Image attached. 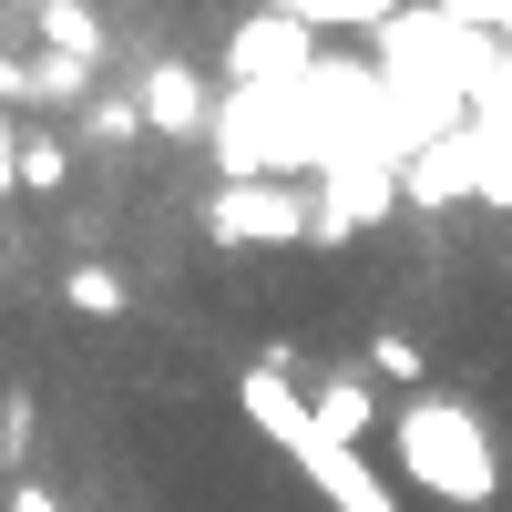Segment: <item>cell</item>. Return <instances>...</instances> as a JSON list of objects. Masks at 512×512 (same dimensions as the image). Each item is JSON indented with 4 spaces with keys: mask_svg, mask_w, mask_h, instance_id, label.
<instances>
[{
    "mask_svg": "<svg viewBox=\"0 0 512 512\" xmlns=\"http://www.w3.org/2000/svg\"><path fill=\"white\" fill-rule=\"evenodd\" d=\"M82 134H93V144H134L144 134V103L134 93H93V103H82Z\"/></svg>",
    "mask_w": 512,
    "mask_h": 512,
    "instance_id": "12",
    "label": "cell"
},
{
    "mask_svg": "<svg viewBox=\"0 0 512 512\" xmlns=\"http://www.w3.org/2000/svg\"><path fill=\"white\" fill-rule=\"evenodd\" d=\"M31 441H41V410L11 390V400H0V472H11L21 482V461H31Z\"/></svg>",
    "mask_w": 512,
    "mask_h": 512,
    "instance_id": "13",
    "label": "cell"
},
{
    "mask_svg": "<svg viewBox=\"0 0 512 512\" xmlns=\"http://www.w3.org/2000/svg\"><path fill=\"white\" fill-rule=\"evenodd\" d=\"M390 451H400V482L431 492V502H451V512H492V492H502L492 420L461 390H410L390 410Z\"/></svg>",
    "mask_w": 512,
    "mask_h": 512,
    "instance_id": "1",
    "label": "cell"
},
{
    "mask_svg": "<svg viewBox=\"0 0 512 512\" xmlns=\"http://www.w3.org/2000/svg\"><path fill=\"white\" fill-rule=\"evenodd\" d=\"M308 410H318V431H328L338 451H359V431L379 420V400H369V379H328V390H308Z\"/></svg>",
    "mask_w": 512,
    "mask_h": 512,
    "instance_id": "10",
    "label": "cell"
},
{
    "mask_svg": "<svg viewBox=\"0 0 512 512\" xmlns=\"http://www.w3.org/2000/svg\"><path fill=\"white\" fill-rule=\"evenodd\" d=\"M11 512H62V492H52V482H31V472H21V482H11Z\"/></svg>",
    "mask_w": 512,
    "mask_h": 512,
    "instance_id": "17",
    "label": "cell"
},
{
    "mask_svg": "<svg viewBox=\"0 0 512 512\" xmlns=\"http://www.w3.org/2000/svg\"><path fill=\"white\" fill-rule=\"evenodd\" d=\"M31 21H41V52H62V62H82V72H103L113 31L82 11V0H31Z\"/></svg>",
    "mask_w": 512,
    "mask_h": 512,
    "instance_id": "8",
    "label": "cell"
},
{
    "mask_svg": "<svg viewBox=\"0 0 512 512\" xmlns=\"http://www.w3.org/2000/svg\"><path fill=\"white\" fill-rule=\"evenodd\" d=\"M318 31H297V21H277V11H246L236 31H226V93H308L318 82Z\"/></svg>",
    "mask_w": 512,
    "mask_h": 512,
    "instance_id": "4",
    "label": "cell"
},
{
    "mask_svg": "<svg viewBox=\"0 0 512 512\" xmlns=\"http://www.w3.org/2000/svg\"><path fill=\"white\" fill-rule=\"evenodd\" d=\"M205 236L256 256V246H308L318 236V195L308 185H216L205 195Z\"/></svg>",
    "mask_w": 512,
    "mask_h": 512,
    "instance_id": "3",
    "label": "cell"
},
{
    "mask_svg": "<svg viewBox=\"0 0 512 512\" xmlns=\"http://www.w3.org/2000/svg\"><path fill=\"white\" fill-rule=\"evenodd\" d=\"M0 512H11V482H0Z\"/></svg>",
    "mask_w": 512,
    "mask_h": 512,
    "instance_id": "18",
    "label": "cell"
},
{
    "mask_svg": "<svg viewBox=\"0 0 512 512\" xmlns=\"http://www.w3.org/2000/svg\"><path fill=\"white\" fill-rule=\"evenodd\" d=\"M62 297H72L82 318H123V297H134V287H123L103 256H93V267H72V277H62Z\"/></svg>",
    "mask_w": 512,
    "mask_h": 512,
    "instance_id": "11",
    "label": "cell"
},
{
    "mask_svg": "<svg viewBox=\"0 0 512 512\" xmlns=\"http://www.w3.org/2000/svg\"><path fill=\"white\" fill-rule=\"evenodd\" d=\"M236 400H246V420H256V431H267V441H277V451L297 461V472L318 482V502H328V512H400V492L379 482L359 451H338V441L318 431L308 390L287 379V349H267V359H256V369L236 379Z\"/></svg>",
    "mask_w": 512,
    "mask_h": 512,
    "instance_id": "2",
    "label": "cell"
},
{
    "mask_svg": "<svg viewBox=\"0 0 512 512\" xmlns=\"http://www.w3.org/2000/svg\"><path fill=\"white\" fill-rule=\"evenodd\" d=\"M62 175H72V154H62L52 134H21V185H31V195H62Z\"/></svg>",
    "mask_w": 512,
    "mask_h": 512,
    "instance_id": "15",
    "label": "cell"
},
{
    "mask_svg": "<svg viewBox=\"0 0 512 512\" xmlns=\"http://www.w3.org/2000/svg\"><path fill=\"white\" fill-rule=\"evenodd\" d=\"M482 185V134H431L400 164V205H472Z\"/></svg>",
    "mask_w": 512,
    "mask_h": 512,
    "instance_id": "7",
    "label": "cell"
},
{
    "mask_svg": "<svg viewBox=\"0 0 512 512\" xmlns=\"http://www.w3.org/2000/svg\"><path fill=\"white\" fill-rule=\"evenodd\" d=\"M267 11L297 21V31H318V41H328V31H359V0H267Z\"/></svg>",
    "mask_w": 512,
    "mask_h": 512,
    "instance_id": "14",
    "label": "cell"
},
{
    "mask_svg": "<svg viewBox=\"0 0 512 512\" xmlns=\"http://www.w3.org/2000/svg\"><path fill=\"white\" fill-rule=\"evenodd\" d=\"M134 103H144V134H164V144H205V134H216V103H226V93H216L195 62L164 52V62H144Z\"/></svg>",
    "mask_w": 512,
    "mask_h": 512,
    "instance_id": "6",
    "label": "cell"
},
{
    "mask_svg": "<svg viewBox=\"0 0 512 512\" xmlns=\"http://www.w3.org/2000/svg\"><path fill=\"white\" fill-rule=\"evenodd\" d=\"M472 134H482L492 164H512V52H492L472 72Z\"/></svg>",
    "mask_w": 512,
    "mask_h": 512,
    "instance_id": "9",
    "label": "cell"
},
{
    "mask_svg": "<svg viewBox=\"0 0 512 512\" xmlns=\"http://www.w3.org/2000/svg\"><path fill=\"white\" fill-rule=\"evenodd\" d=\"M390 216H400V164H379V154L318 164V236H328V246H349V236L390 226Z\"/></svg>",
    "mask_w": 512,
    "mask_h": 512,
    "instance_id": "5",
    "label": "cell"
},
{
    "mask_svg": "<svg viewBox=\"0 0 512 512\" xmlns=\"http://www.w3.org/2000/svg\"><path fill=\"white\" fill-rule=\"evenodd\" d=\"M369 369H379V379H410V390H431V379H420V349H410L400 328H379V338H369Z\"/></svg>",
    "mask_w": 512,
    "mask_h": 512,
    "instance_id": "16",
    "label": "cell"
}]
</instances>
